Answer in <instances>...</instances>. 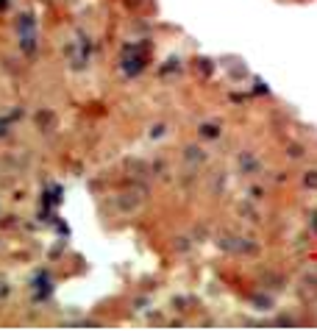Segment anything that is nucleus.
I'll list each match as a JSON object with an SVG mask.
<instances>
[{"label": "nucleus", "mask_w": 317, "mask_h": 331, "mask_svg": "<svg viewBox=\"0 0 317 331\" xmlns=\"http://www.w3.org/2000/svg\"><path fill=\"white\" fill-rule=\"evenodd\" d=\"M200 134L211 139V136H217V134H220V128H214V126H203V128H200Z\"/></svg>", "instance_id": "obj_3"}, {"label": "nucleus", "mask_w": 317, "mask_h": 331, "mask_svg": "<svg viewBox=\"0 0 317 331\" xmlns=\"http://www.w3.org/2000/svg\"><path fill=\"white\" fill-rule=\"evenodd\" d=\"M20 31H22V50L31 53L34 50V17H20Z\"/></svg>", "instance_id": "obj_2"}, {"label": "nucleus", "mask_w": 317, "mask_h": 331, "mask_svg": "<svg viewBox=\"0 0 317 331\" xmlns=\"http://www.w3.org/2000/svg\"><path fill=\"white\" fill-rule=\"evenodd\" d=\"M306 184H309V187H317V173H309V176H306Z\"/></svg>", "instance_id": "obj_4"}, {"label": "nucleus", "mask_w": 317, "mask_h": 331, "mask_svg": "<svg viewBox=\"0 0 317 331\" xmlns=\"http://www.w3.org/2000/svg\"><path fill=\"white\" fill-rule=\"evenodd\" d=\"M145 50H148L145 45H142V48H136V45H126L128 56L123 59V70H126L128 75H136V72L145 67Z\"/></svg>", "instance_id": "obj_1"}, {"label": "nucleus", "mask_w": 317, "mask_h": 331, "mask_svg": "<svg viewBox=\"0 0 317 331\" xmlns=\"http://www.w3.org/2000/svg\"><path fill=\"white\" fill-rule=\"evenodd\" d=\"M6 6H8V0H0V11H3Z\"/></svg>", "instance_id": "obj_5"}]
</instances>
